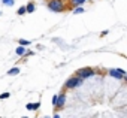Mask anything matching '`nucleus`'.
<instances>
[{"mask_svg": "<svg viewBox=\"0 0 127 118\" xmlns=\"http://www.w3.org/2000/svg\"><path fill=\"white\" fill-rule=\"evenodd\" d=\"M46 6L52 12H63V11L66 9L64 8V2H63V0H48Z\"/></svg>", "mask_w": 127, "mask_h": 118, "instance_id": "nucleus-1", "label": "nucleus"}, {"mask_svg": "<svg viewBox=\"0 0 127 118\" xmlns=\"http://www.w3.org/2000/svg\"><path fill=\"white\" fill-rule=\"evenodd\" d=\"M82 82H84V79L82 78H79V76H70L67 81H66V84H64V87L67 88V90H72V88H76V87H79V85H82Z\"/></svg>", "mask_w": 127, "mask_h": 118, "instance_id": "nucleus-2", "label": "nucleus"}, {"mask_svg": "<svg viewBox=\"0 0 127 118\" xmlns=\"http://www.w3.org/2000/svg\"><path fill=\"white\" fill-rule=\"evenodd\" d=\"M94 73H96V72H94V69H91V67H82V69L76 70V76H79V78H82V79L91 78Z\"/></svg>", "mask_w": 127, "mask_h": 118, "instance_id": "nucleus-3", "label": "nucleus"}, {"mask_svg": "<svg viewBox=\"0 0 127 118\" xmlns=\"http://www.w3.org/2000/svg\"><path fill=\"white\" fill-rule=\"evenodd\" d=\"M127 75V72L124 69H109V76L117 78V79H123Z\"/></svg>", "mask_w": 127, "mask_h": 118, "instance_id": "nucleus-4", "label": "nucleus"}, {"mask_svg": "<svg viewBox=\"0 0 127 118\" xmlns=\"http://www.w3.org/2000/svg\"><path fill=\"white\" fill-rule=\"evenodd\" d=\"M64 103H66V94L64 93H61V94H58L57 96V103H55V109H61L63 106H64Z\"/></svg>", "mask_w": 127, "mask_h": 118, "instance_id": "nucleus-5", "label": "nucleus"}, {"mask_svg": "<svg viewBox=\"0 0 127 118\" xmlns=\"http://www.w3.org/2000/svg\"><path fill=\"white\" fill-rule=\"evenodd\" d=\"M34 9H36V6H34L33 2H29V3L26 5V12H27V14H33Z\"/></svg>", "mask_w": 127, "mask_h": 118, "instance_id": "nucleus-6", "label": "nucleus"}, {"mask_svg": "<svg viewBox=\"0 0 127 118\" xmlns=\"http://www.w3.org/2000/svg\"><path fill=\"white\" fill-rule=\"evenodd\" d=\"M29 111H36V109H39L40 108V103L39 102H36V103H27V106H26Z\"/></svg>", "mask_w": 127, "mask_h": 118, "instance_id": "nucleus-7", "label": "nucleus"}, {"mask_svg": "<svg viewBox=\"0 0 127 118\" xmlns=\"http://www.w3.org/2000/svg\"><path fill=\"white\" fill-rule=\"evenodd\" d=\"M15 52H17L18 55H24V54H26V46L18 45V46H17V49H15Z\"/></svg>", "mask_w": 127, "mask_h": 118, "instance_id": "nucleus-8", "label": "nucleus"}, {"mask_svg": "<svg viewBox=\"0 0 127 118\" xmlns=\"http://www.w3.org/2000/svg\"><path fill=\"white\" fill-rule=\"evenodd\" d=\"M85 2H87V0H70V3H72L73 6H82Z\"/></svg>", "mask_w": 127, "mask_h": 118, "instance_id": "nucleus-9", "label": "nucleus"}, {"mask_svg": "<svg viewBox=\"0 0 127 118\" xmlns=\"http://www.w3.org/2000/svg\"><path fill=\"white\" fill-rule=\"evenodd\" d=\"M20 73V69L18 67H12L9 72H8V75H11V76H14V75H18Z\"/></svg>", "mask_w": 127, "mask_h": 118, "instance_id": "nucleus-10", "label": "nucleus"}, {"mask_svg": "<svg viewBox=\"0 0 127 118\" xmlns=\"http://www.w3.org/2000/svg\"><path fill=\"white\" fill-rule=\"evenodd\" d=\"M17 14H18V15H26V14H27V12H26V5H24V6H20L18 11H17Z\"/></svg>", "mask_w": 127, "mask_h": 118, "instance_id": "nucleus-11", "label": "nucleus"}, {"mask_svg": "<svg viewBox=\"0 0 127 118\" xmlns=\"http://www.w3.org/2000/svg\"><path fill=\"white\" fill-rule=\"evenodd\" d=\"M2 3H3L5 6H14L15 0H2Z\"/></svg>", "mask_w": 127, "mask_h": 118, "instance_id": "nucleus-12", "label": "nucleus"}, {"mask_svg": "<svg viewBox=\"0 0 127 118\" xmlns=\"http://www.w3.org/2000/svg\"><path fill=\"white\" fill-rule=\"evenodd\" d=\"M82 12H84V8H82V6H76V8L73 9V14H75V15H78V14H82Z\"/></svg>", "mask_w": 127, "mask_h": 118, "instance_id": "nucleus-13", "label": "nucleus"}, {"mask_svg": "<svg viewBox=\"0 0 127 118\" xmlns=\"http://www.w3.org/2000/svg\"><path fill=\"white\" fill-rule=\"evenodd\" d=\"M18 45H21V46H27V45H30V40H26V39H20V40H18Z\"/></svg>", "mask_w": 127, "mask_h": 118, "instance_id": "nucleus-14", "label": "nucleus"}, {"mask_svg": "<svg viewBox=\"0 0 127 118\" xmlns=\"http://www.w3.org/2000/svg\"><path fill=\"white\" fill-rule=\"evenodd\" d=\"M11 94L9 93H2V94H0V99H2V100H5V99H8Z\"/></svg>", "mask_w": 127, "mask_h": 118, "instance_id": "nucleus-15", "label": "nucleus"}, {"mask_svg": "<svg viewBox=\"0 0 127 118\" xmlns=\"http://www.w3.org/2000/svg\"><path fill=\"white\" fill-rule=\"evenodd\" d=\"M55 103H57V96H54V97H52V105L55 106Z\"/></svg>", "mask_w": 127, "mask_h": 118, "instance_id": "nucleus-16", "label": "nucleus"}, {"mask_svg": "<svg viewBox=\"0 0 127 118\" xmlns=\"http://www.w3.org/2000/svg\"><path fill=\"white\" fill-rule=\"evenodd\" d=\"M52 118H60V115H58V114H54V117H52Z\"/></svg>", "mask_w": 127, "mask_h": 118, "instance_id": "nucleus-17", "label": "nucleus"}, {"mask_svg": "<svg viewBox=\"0 0 127 118\" xmlns=\"http://www.w3.org/2000/svg\"><path fill=\"white\" fill-rule=\"evenodd\" d=\"M123 79H124V81H126V82H127V75H126V76H124V78H123Z\"/></svg>", "mask_w": 127, "mask_h": 118, "instance_id": "nucleus-18", "label": "nucleus"}, {"mask_svg": "<svg viewBox=\"0 0 127 118\" xmlns=\"http://www.w3.org/2000/svg\"><path fill=\"white\" fill-rule=\"evenodd\" d=\"M23 118H27V117H23Z\"/></svg>", "mask_w": 127, "mask_h": 118, "instance_id": "nucleus-19", "label": "nucleus"}, {"mask_svg": "<svg viewBox=\"0 0 127 118\" xmlns=\"http://www.w3.org/2000/svg\"><path fill=\"white\" fill-rule=\"evenodd\" d=\"M0 15H2V12H0Z\"/></svg>", "mask_w": 127, "mask_h": 118, "instance_id": "nucleus-20", "label": "nucleus"}, {"mask_svg": "<svg viewBox=\"0 0 127 118\" xmlns=\"http://www.w3.org/2000/svg\"><path fill=\"white\" fill-rule=\"evenodd\" d=\"M0 118H2V117H0Z\"/></svg>", "mask_w": 127, "mask_h": 118, "instance_id": "nucleus-21", "label": "nucleus"}, {"mask_svg": "<svg viewBox=\"0 0 127 118\" xmlns=\"http://www.w3.org/2000/svg\"><path fill=\"white\" fill-rule=\"evenodd\" d=\"M46 2H48V0H46Z\"/></svg>", "mask_w": 127, "mask_h": 118, "instance_id": "nucleus-22", "label": "nucleus"}]
</instances>
